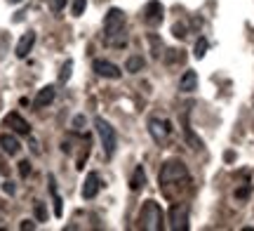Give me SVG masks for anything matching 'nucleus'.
Here are the masks:
<instances>
[{"mask_svg": "<svg viewBox=\"0 0 254 231\" xmlns=\"http://www.w3.org/2000/svg\"><path fill=\"white\" fill-rule=\"evenodd\" d=\"M104 33H106V43L113 47H125L127 45V28H125V14L123 9H109V14L104 19Z\"/></svg>", "mask_w": 254, "mask_h": 231, "instance_id": "1", "label": "nucleus"}, {"mask_svg": "<svg viewBox=\"0 0 254 231\" xmlns=\"http://www.w3.org/2000/svg\"><path fill=\"white\" fill-rule=\"evenodd\" d=\"M189 179V167L184 165L182 160H165L163 167H160V175H158V182H160V189H167L170 184H179V182H186Z\"/></svg>", "mask_w": 254, "mask_h": 231, "instance_id": "2", "label": "nucleus"}, {"mask_svg": "<svg viewBox=\"0 0 254 231\" xmlns=\"http://www.w3.org/2000/svg\"><path fill=\"white\" fill-rule=\"evenodd\" d=\"M139 222H141V229L148 231H160L163 229V210L155 201H146L141 213H139Z\"/></svg>", "mask_w": 254, "mask_h": 231, "instance_id": "3", "label": "nucleus"}, {"mask_svg": "<svg viewBox=\"0 0 254 231\" xmlns=\"http://www.w3.org/2000/svg\"><path fill=\"white\" fill-rule=\"evenodd\" d=\"M94 125H97V132L101 137V144H104V151L106 156H113L116 154V147H118V137H116V130L109 125V120H104L101 116L94 118Z\"/></svg>", "mask_w": 254, "mask_h": 231, "instance_id": "4", "label": "nucleus"}, {"mask_svg": "<svg viewBox=\"0 0 254 231\" xmlns=\"http://www.w3.org/2000/svg\"><path fill=\"white\" fill-rule=\"evenodd\" d=\"M170 229L172 231L189 229V205L186 203H177L170 208Z\"/></svg>", "mask_w": 254, "mask_h": 231, "instance_id": "5", "label": "nucleus"}, {"mask_svg": "<svg viewBox=\"0 0 254 231\" xmlns=\"http://www.w3.org/2000/svg\"><path fill=\"white\" fill-rule=\"evenodd\" d=\"M148 132H151V137H153L158 144H163L165 139L170 137V132H172V125H170V120L151 118V120H148Z\"/></svg>", "mask_w": 254, "mask_h": 231, "instance_id": "6", "label": "nucleus"}, {"mask_svg": "<svg viewBox=\"0 0 254 231\" xmlns=\"http://www.w3.org/2000/svg\"><path fill=\"white\" fill-rule=\"evenodd\" d=\"M94 74L101 76V78L118 80L120 76H123V71H120V69L113 64V62H109V59H97V62H94Z\"/></svg>", "mask_w": 254, "mask_h": 231, "instance_id": "7", "label": "nucleus"}, {"mask_svg": "<svg viewBox=\"0 0 254 231\" xmlns=\"http://www.w3.org/2000/svg\"><path fill=\"white\" fill-rule=\"evenodd\" d=\"M144 21L148 26H158V24L163 21V5H160L158 0H151L144 7Z\"/></svg>", "mask_w": 254, "mask_h": 231, "instance_id": "8", "label": "nucleus"}, {"mask_svg": "<svg viewBox=\"0 0 254 231\" xmlns=\"http://www.w3.org/2000/svg\"><path fill=\"white\" fill-rule=\"evenodd\" d=\"M2 125H5V128H9V130H14L17 135H28V132H31V125H28V123L21 118L19 113H7Z\"/></svg>", "mask_w": 254, "mask_h": 231, "instance_id": "9", "label": "nucleus"}, {"mask_svg": "<svg viewBox=\"0 0 254 231\" xmlns=\"http://www.w3.org/2000/svg\"><path fill=\"white\" fill-rule=\"evenodd\" d=\"M99 189H101V177L97 175V172H90L87 179H85V186H82V198H85V201L94 198V196L99 194Z\"/></svg>", "mask_w": 254, "mask_h": 231, "instance_id": "10", "label": "nucleus"}, {"mask_svg": "<svg viewBox=\"0 0 254 231\" xmlns=\"http://www.w3.org/2000/svg\"><path fill=\"white\" fill-rule=\"evenodd\" d=\"M55 94H57L55 85H45L43 90H38L36 99H33V106H36V109H45V106H50V104L55 102Z\"/></svg>", "mask_w": 254, "mask_h": 231, "instance_id": "11", "label": "nucleus"}, {"mask_svg": "<svg viewBox=\"0 0 254 231\" xmlns=\"http://www.w3.org/2000/svg\"><path fill=\"white\" fill-rule=\"evenodd\" d=\"M33 45H36V33H33V31H28V33H24V36L19 38L17 50H14V52H17L19 59H24V57L33 50Z\"/></svg>", "mask_w": 254, "mask_h": 231, "instance_id": "12", "label": "nucleus"}, {"mask_svg": "<svg viewBox=\"0 0 254 231\" xmlns=\"http://www.w3.org/2000/svg\"><path fill=\"white\" fill-rule=\"evenodd\" d=\"M0 149L9 154V156H17L19 151H21V144H19V139L14 135H7V132H2L0 135Z\"/></svg>", "mask_w": 254, "mask_h": 231, "instance_id": "13", "label": "nucleus"}, {"mask_svg": "<svg viewBox=\"0 0 254 231\" xmlns=\"http://www.w3.org/2000/svg\"><path fill=\"white\" fill-rule=\"evenodd\" d=\"M198 87V74L190 69V71H186V74L182 76V80H179V90L182 92H193Z\"/></svg>", "mask_w": 254, "mask_h": 231, "instance_id": "14", "label": "nucleus"}, {"mask_svg": "<svg viewBox=\"0 0 254 231\" xmlns=\"http://www.w3.org/2000/svg\"><path fill=\"white\" fill-rule=\"evenodd\" d=\"M182 120H184V135H186V142L190 144V149H195V151H200L202 149V139L190 130V125H189V118L186 116H182Z\"/></svg>", "mask_w": 254, "mask_h": 231, "instance_id": "15", "label": "nucleus"}, {"mask_svg": "<svg viewBox=\"0 0 254 231\" xmlns=\"http://www.w3.org/2000/svg\"><path fill=\"white\" fill-rule=\"evenodd\" d=\"M144 184H146V172H144V167L141 165H136L134 175H132V179H129V189H132V191H141Z\"/></svg>", "mask_w": 254, "mask_h": 231, "instance_id": "16", "label": "nucleus"}, {"mask_svg": "<svg viewBox=\"0 0 254 231\" xmlns=\"http://www.w3.org/2000/svg\"><path fill=\"white\" fill-rule=\"evenodd\" d=\"M125 69H127V74H136V71H141V69H144V59H141V57H129V59H127V64H125Z\"/></svg>", "mask_w": 254, "mask_h": 231, "instance_id": "17", "label": "nucleus"}, {"mask_svg": "<svg viewBox=\"0 0 254 231\" xmlns=\"http://www.w3.org/2000/svg\"><path fill=\"white\" fill-rule=\"evenodd\" d=\"M205 52H207V40L205 38H198V43H195V59H202L205 57Z\"/></svg>", "mask_w": 254, "mask_h": 231, "instance_id": "18", "label": "nucleus"}, {"mask_svg": "<svg viewBox=\"0 0 254 231\" xmlns=\"http://www.w3.org/2000/svg\"><path fill=\"white\" fill-rule=\"evenodd\" d=\"M71 69H73L71 62H64L62 74H59V83H66V80H68V74H71Z\"/></svg>", "mask_w": 254, "mask_h": 231, "instance_id": "19", "label": "nucleus"}, {"mask_svg": "<svg viewBox=\"0 0 254 231\" xmlns=\"http://www.w3.org/2000/svg\"><path fill=\"white\" fill-rule=\"evenodd\" d=\"M85 5H87V0H73V14H75V17H80L82 12H85Z\"/></svg>", "mask_w": 254, "mask_h": 231, "instance_id": "20", "label": "nucleus"}, {"mask_svg": "<svg viewBox=\"0 0 254 231\" xmlns=\"http://www.w3.org/2000/svg\"><path fill=\"white\" fill-rule=\"evenodd\" d=\"M186 31H189V28H186V24H182V21H177L172 26V33L177 38H186Z\"/></svg>", "mask_w": 254, "mask_h": 231, "instance_id": "21", "label": "nucleus"}, {"mask_svg": "<svg viewBox=\"0 0 254 231\" xmlns=\"http://www.w3.org/2000/svg\"><path fill=\"white\" fill-rule=\"evenodd\" d=\"M250 194H252V186L247 184V186H243V189H238V191H236V198L245 201V198H250Z\"/></svg>", "mask_w": 254, "mask_h": 231, "instance_id": "22", "label": "nucleus"}, {"mask_svg": "<svg viewBox=\"0 0 254 231\" xmlns=\"http://www.w3.org/2000/svg\"><path fill=\"white\" fill-rule=\"evenodd\" d=\"M28 172H31V163H28V160H21V163H19V175L28 177Z\"/></svg>", "mask_w": 254, "mask_h": 231, "instance_id": "23", "label": "nucleus"}, {"mask_svg": "<svg viewBox=\"0 0 254 231\" xmlns=\"http://www.w3.org/2000/svg\"><path fill=\"white\" fill-rule=\"evenodd\" d=\"M64 5H66V0H50V9L52 12H62Z\"/></svg>", "mask_w": 254, "mask_h": 231, "instance_id": "24", "label": "nucleus"}, {"mask_svg": "<svg viewBox=\"0 0 254 231\" xmlns=\"http://www.w3.org/2000/svg\"><path fill=\"white\" fill-rule=\"evenodd\" d=\"M36 215H38V220H40V222L47 217V215H45V205H43V203H36Z\"/></svg>", "mask_w": 254, "mask_h": 231, "instance_id": "25", "label": "nucleus"}, {"mask_svg": "<svg viewBox=\"0 0 254 231\" xmlns=\"http://www.w3.org/2000/svg\"><path fill=\"white\" fill-rule=\"evenodd\" d=\"M2 189H5V194H14V182H5Z\"/></svg>", "mask_w": 254, "mask_h": 231, "instance_id": "26", "label": "nucleus"}, {"mask_svg": "<svg viewBox=\"0 0 254 231\" xmlns=\"http://www.w3.org/2000/svg\"><path fill=\"white\" fill-rule=\"evenodd\" d=\"M21 229H24V231H28V229H36V224L31 222V220H26V222H21Z\"/></svg>", "mask_w": 254, "mask_h": 231, "instance_id": "27", "label": "nucleus"}, {"mask_svg": "<svg viewBox=\"0 0 254 231\" xmlns=\"http://www.w3.org/2000/svg\"><path fill=\"white\" fill-rule=\"evenodd\" d=\"M82 123H85V118H82V116H78V118H75V128H82Z\"/></svg>", "mask_w": 254, "mask_h": 231, "instance_id": "28", "label": "nucleus"}, {"mask_svg": "<svg viewBox=\"0 0 254 231\" xmlns=\"http://www.w3.org/2000/svg\"><path fill=\"white\" fill-rule=\"evenodd\" d=\"M9 2H21V0H9Z\"/></svg>", "mask_w": 254, "mask_h": 231, "instance_id": "29", "label": "nucleus"}]
</instances>
